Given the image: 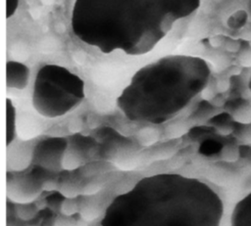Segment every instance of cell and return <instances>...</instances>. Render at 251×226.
<instances>
[{
  "label": "cell",
  "mask_w": 251,
  "mask_h": 226,
  "mask_svg": "<svg viewBox=\"0 0 251 226\" xmlns=\"http://www.w3.org/2000/svg\"><path fill=\"white\" fill-rule=\"evenodd\" d=\"M230 226H251V191L235 203Z\"/></svg>",
  "instance_id": "cell-6"
},
{
  "label": "cell",
  "mask_w": 251,
  "mask_h": 226,
  "mask_svg": "<svg viewBox=\"0 0 251 226\" xmlns=\"http://www.w3.org/2000/svg\"><path fill=\"white\" fill-rule=\"evenodd\" d=\"M18 4H19V0H7L6 1V17L10 18L12 17L17 8H18Z\"/></svg>",
  "instance_id": "cell-8"
},
{
  "label": "cell",
  "mask_w": 251,
  "mask_h": 226,
  "mask_svg": "<svg viewBox=\"0 0 251 226\" xmlns=\"http://www.w3.org/2000/svg\"><path fill=\"white\" fill-rule=\"evenodd\" d=\"M84 97L83 80L68 68L45 65L37 71L32 105L41 115L49 118L62 116L76 108Z\"/></svg>",
  "instance_id": "cell-4"
},
{
  "label": "cell",
  "mask_w": 251,
  "mask_h": 226,
  "mask_svg": "<svg viewBox=\"0 0 251 226\" xmlns=\"http://www.w3.org/2000/svg\"><path fill=\"white\" fill-rule=\"evenodd\" d=\"M209 75L207 64L199 58L166 56L138 69L117 104L130 120L163 123L205 88Z\"/></svg>",
  "instance_id": "cell-3"
},
{
  "label": "cell",
  "mask_w": 251,
  "mask_h": 226,
  "mask_svg": "<svg viewBox=\"0 0 251 226\" xmlns=\"http://www.w3.org/2000/svg\"><path fill=\"white\" fill-rule=\"evenodd\" d=\"M214 150H216V146L212 142H204L199 149L200 153L202 154H210V153H213Z\"/></svg>",
  "instance_id": "cell-9"
},
{
  "label": "cell",
  "mask_w": 251,
  "mask_h": 226,
  "mask_svg": "<svg viewBox=\"0 0 251 226\" xmlns=\"http://www.w3.org/2000/svg\"><path fill=\"white\" fill-rule=\"evenodd\" d=\"M200 0H75L72 28L82 42L104 53L142 55L152 50Z\"/></svg>",
  "instance_id": "cell-1"
},
{
  "label": "cell",
  "mask_w": 251,
  "mask_h": 226,
  "mask_svg": "<svg viewBox=\"0 0 251 226\" xmlns=\"http://www.w3.org/2000/svg\"><path fill=\"white\" fill-rule=\"evenodd\" d=\"M16 132V111L11 99H6V144L10 145Z\"/></svg>",
  "instance_id": "cell-7"
},
{
  "label": "cell",
  "mask_w": 251,
  "mask_h": 226,
  "mask_svg": "<svg viewBox=\"0 0 251 226\" xmlns=\"http://www.w3.org/2000/svg\"><path fill=\"white\" fill-rule=\"evenodd\" d=\"M221 197L205 182L177 173L140 179L117 196L101 226H220Z\"/></svg>",
  "instance_id": "cell-2"
},
{
  "label": "cell",
  "mask_w": 251,
  "mask_h": 226,
  "mask_svg": "<svg viewBox=\"0 0 251 226\" xmlns=\"http://www.w3.org/2000/svg\"><path fill=\"white\" fill-rule=\"evenodd\" d=\"M28 68L15 61H9L6 64V84L9 88L24 89L28 82Z\"/></svg>",
  "instance_id": "cell-5"
}]
</instances>
